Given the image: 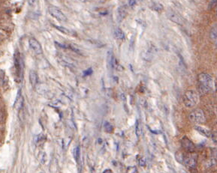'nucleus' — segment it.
<instances>
[{
	"label": "nucleus",
	"instance_id": "23",
	"mask_svg": "<svg viewBox=\"0 0 217 173\" xmlns=\"http://www.w3.org/2000/svg\"><path fill=\"white\" fill-rule=\"evenodd\" d=\"M132 171H130L129 169H127V173H136V168L135 167H131Z\"/></svg>",
	"mask_w": 217,
	"mask_h": 173
},
{
	"label": "nucleus",
	"instance_id": "13",
	"mask_svg": "<svg viewBox=\"0 0 217 173\" xmlns=\"http://www.w3.org/2000/svg\"><path fill=\"white\" fill-rule=\"evenodd\" d=\"M210 36L211 38L214 39V40L217 39V23L213 26L210 30Z\"/></svg>",
	"mask_w": 217,
	"mask_h": 173
},
{
	"label": "nucleus",
	"instance_id": "20",
	"mask_svg": "<svg viewBox=\"0 0 217 173\" xmlns=\"http://www.w3.org/2000/svg\"><path fill=\"white\" fill-rule=\"evenodd\" d=\"M55 27L57 28L58 30H60V32H63V33H65V34H69V30H68V29H66V28H63V27H61V26H55Z\"/></svg>",
	"mask_w": 217,
	"mask_h": 173
},
{
	"label": "nucleus",
	"instance_id": "6",
	"mask_svg": "<svg viewBox=\"0 0 217 173\" xmlns=\"http://www.w3.org/2000/svg\"><path fill=\"white\" fill-rule=\"evenodd\" d=\"M29 44L30 47L32 48V50L35 52L36 54L39 55V54L42 53V48H41V44H39V42L37 40H35V38H30L29 40Z\"/></svg>",
	"mask_w": 217,
	"mask_h": 173
},
{
	"label": "nucleus",
	"instance_id": "21",
	"mask_svg": "<svg viewBox=\"0 0 217 173\" xmlns=\"http://www.w3.org/2000/svg\"><path fill=\"white\" fill-rule=\"evenodd\" d=\"M92 68H88L87 70H86L84 72V76H89L90 74H92Z\"/></svg>",
	"mask_w": 217,
	"mask_h": 173
},
{
	"label": "nucleus",
	"instance_id": "27",
	"mask_svg": "<svg viewBox=\"0 0 217 173\" xmlns=\"http://www.w3.org/2000/svg\"><path fill=\"white\" fill-rule=\"evenodd\" d=\"M213 173H217V172H213Z\"/></svg>",
	"mask_w": 217,
	"mask_h": 173
},
{
	"label": "nucleus",
	"instance_id": "1",
	"mask_svg": "<svg viewBox=\"0 0 217 173\" xmlns=\"http://www.w3.org/2000/svg\"><path fill=\"white\" fill-rule=\"evenodd\" d=\"M198 83L201 90L203 92L212 91L214 87V81L213 77L207 73H201L198 76Z\"/></svg>",
	"mask_w": 217,
	"mask_h": 173
},
{
	"label": "nucleus",
	"instance_id": "17",
	"mask_svg": "<svg viewBox=\"0 0 217 173\" xmlns=\"http://www.w3.org/2000/svg\"><path fill=\"white\" fill-rule=\"evenodd\" d=\"M118 14H119V17H120V20H122L125 17V16L126 15V12L123 9V8H120L118 10Z\"/></svg>",
	"mask_w": 217,
	"mask_h": 173
},
{
	"label": "nucleus",
	"instance_id": "18",
	"mask_svg": "<svg viewBox=\"0 0 217 173\" xmlns=\"http://www.w3.org/2000/svg\"><path fill=\"white\" fill-rule=\"evenodd\" d=\"M211 139H212L213 142L215 144H217V131H214L213 133H211L210 136Z\"/></svg>",
	"mask_w": 217,
	"mask_h": 173
},
{
	"label": "nucleus",
	"instance_id": "22",
	"mask_svg": "<svg viewBox=\"0 0 217 173\" xmlns=\"http://www.w3.org/2000/svg\"><path fill=\"white\" fill-rule=\"evenodd\" d=\"M139 164L141 166H144L146 164V160L144 157H141V159L139 160Z\"/></svg>",
	"mask_w": 217,
	"mask_h": 173
},
{
	"label": "nucleus",
	"instance_id": "26",
	"mask_svg": "<svg viewBox=\"0 0 217 173\" xmlns=\"http://www.w3.org/2000/svg\"><path fill=\"white\" fill-rule=\"evenodd\" d=\"M215 46H216V48L217 49V39L216 40V41H215Z\"/></svg>",
	"mask_w": 217,
	"mask_h": 173
},
{
	"label": "nucleus",
	"instance_id": "4",
	"mask_svg": "<svg viewBox=\"0 0 217 173\" xmlns=\"http://www.w3.org/2000/svg\"><path fill=\"white\" fill-rule=\"evenodd\" d=\"M190 121L195 124H201L204 122L205 117L203 111L200 109H196L191 112L189 115Z\"/></svg>",
	"mask_w": 217,
	"mask_h": 173
},
{
	"label": "nucleus",
	"instance_id": "16",
	"mask_svg": "<svg viewBox=\"0 0 217 173\" xmlns=\"http://www.w3.org/2000/svg\"><path fill=\"white\" fill-rule=\"evenodd\" d=\"M73 156H74V157H75V160L78 161V160H79V157H80V148L78 147V146L74 149Z\"/></svg>",
	"mask_w": 217,
	"mask_h": 173
},
{
	"label": "nucleus",
	"instance_id": "15",
	"mask_svg": "<svg viewBox=\"0 0 217 173\" xmlns=\"http://www.w3.org/2000/svg\"><path fill=\"white\" fill-rule=\"evenodd\" d=\"M135 133H136L137 136H140L142 133V128H141V123L139 121H137L136 126H135Z\"/></svg>",
	"mask_w": 217,
	"mask_h": 173
},
{
	"label": "nucleus",
	"instance_id": "3",
	"mask_svg": "<svg viewBox=\"0 0 217 173\" xmlns=\"http://www.w3.org/2000/svg\"><path fill=\"white\" fill-rule=\"evenodd\" d=\"M14 64L15 68V80L17 82H20L22 79V67L20 54L18 51H16L14 53Z\"/></svg>",
	"mask_w": 217,
	"mask_h": 173
},
{
	"label": "nucleus",
	"instance_id": "2",
	"mask_svg": "<svg viewBox=\"0 0 217 173\" xmlns=\"http://www.w3.org/2000/svg\"><path fill=\"white\" fill-rule=\"evenodd\" d=\"M198 95L194 90H188L183 95V104L186 107L192 108L198 103Z\"/></svg>",
	"mask_w": 217,
	"mask_h": 173
},
{
	"label": "nucleus",
	"instance_id": "12",
	"mask_svg": "<svg viewBox=\"0 0 217 173\" xmlns=\"http://www.w3.org/2000/svg\"><path fill=\"white\" fill-rule=\"evenodd\" d=\"M114 36L117 39H119V40H122V39L125 38V35H124V32L121 30L120 29H116L114 30Z\"/></svg>",
	"mask_w": 217,
	"mask_h": 173
},
{
	"label": "nucleus",
	"instance_id": "8",
	"mask_svg": "<svg viewBox=\"0 0 217 173\" xmlns=\"http://www.w3.org/2000/svg\"><path fill=\"white\" fill-rule=\"evenodd\" d=\"M181 143H182L183 147L186 150L188 151V152H191L194 150L195 149L194 145H193V143H192L187 137L183 138L182 140H181Z\"/></svg>",
	"mask_w": 217,
	"mask_h": 173
},
{
	"label": "nucleus",
	"instance_id": "5",
	"mask_svg": "<svg viewBox=\"0 0 217 173\" xmlns=\"http://www.w3.org/2000/svg\"><path fill=\"white\" fill-rule=\"evenodd\" d=\"M49 12L52 17H54V18L57 19V20H60V21H66V20H67V18H66V17L65 16V14H63L60 10L57 9V8H53V7L49 8Z\"/></svg>",
	"mask_w": 217,
	"mask_h": 173
},
{
	"label": "nucleus",
	"instance_id": "9",
	"mask_svg": "<svg viewBox=\"0 0 217 173\" xmlns=\"http://www.w3.org/2000/svg\"><path fill=\"white\" fill-rule=\"evenodd\" d=\"M195 129L197 130L198 133H200L202 136H206V137H210L211 136V132L209 129L206 128L204 127H202L201 125H195Z\"/></svg>",
	"mask_w": 217,
	"mask_h": 173
},
{
	"label": "nucleus",
	"instance_id": "7",
	"mask_svg": "<svg viewBox=\"0 0 217 173\" xmlns=\"http://www.w3.org/2000/svg\"><path fill=\"white\" fill-rule=\"evenodd\" d=\"M184 163L189 168H195L197 164V156L196 155L192 154L184 158Z\"/></svg>",
	"mask_w": 217,
	"mask_h": 173
},
{
	"label": "nucleus",
	"instance_id": "25",
	"mask_svg": "<svg viewBox=\"0 0 217 173\" xmlns=\"http://www.w3.org/2000/svg\"><path fill=\"white\" fill-rule=\"evenodd\" d=\"M104 173H112V172H111V170L110 169H106L105 171L104 172Z\"/></svg>",
	"mask_w": 217,
	"mask_h": 173
},
{
	"label": "nucleus",
	"instance_id": "19",
	"mask_svg": "<svg viewBox=\"0 0 217 173\" xmlns=\"http://www.w3.org/2000/svg\"><path fill=\"white\" fill-rule=\"evenodd\" d=\"M175 157H176L177 160L179 162H182V161H184V157L183 156V155L181 153H180V152H178V153L176 154V155H175Z\"/></svg>",
	"mask_w": 217,
	"mask_h": 173
},
{
	"label": "nucleus",
	"instance_id": "14",
	"mask_svg": "<svg viewBox=\"0 0 217 173\" xmlns=\"http://www.w3.org/2000/svg\"><path fill=\"white\" fill-rule=\"evenodd\" d=\"M104 130H105L107 133H112V132H113V126L111 125V124H110L109 122H107V121L104 122Z\"/></svg>",
	"mask_w": 217,
	"mask_h": 173
},
{
	"label": "nucleus",
	"instance_id": "24",
	"mask_svg": "<svg viewBox=\"0 0 217 173\" xmlns=\"http://www.w3.org/2000/svg\"><path fill=\"white\" fill-rule=\"evenodd\" d=\"M135 2H136V1H128V5H131V6H132V5H135Z\"/></svg>",
	"mask_w": 217,
	"mask_h": 173
},
{
	"label": "nucleus",
	"instance_id": "11",
	"mask_svg": "<svg viewBox=\"0 0 217 173\" xmlns=\"http://www.w3.org/2000/svg\"><path fill=\"white\" fill-rule=\"evenodd\" d=\"M29 81H30L31 85L32 86H35V85L38 83V75H37L36 72L32 71L29 73Z\"/></svg>",
	"mask_w": 217,
	"mask_h": 173
},
{
	"label": "nucleus",
	"instance_id": "10",
	"mask_svg": "<svg viewBox=\"0 0 217 173\" xmlns=\"http://www.w3.org/2000/svg\"><path fill=\"white\" fill-rule=\"evenodd\" d=\"M107 64H108V67L110 69L115 68L116 58H115L114 55L112 52H108V54H107Z\"/></svg>",
	"mask_w": 217,
	"mask_h": 173
}]
</instances>
